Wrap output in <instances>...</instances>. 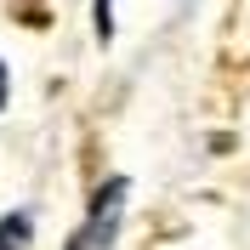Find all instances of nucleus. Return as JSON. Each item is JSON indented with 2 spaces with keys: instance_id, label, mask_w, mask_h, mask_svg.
I'll return each mask as SVG.
<instances>
[{
  "instance_id": "obj_2",
  "label": "nucleus",
  "mask_w": 250,
  "mask_h": 250,
  "mask_svg": "<svg viewBox=\"0 0 250 250\" xmlns=\"http://www.w3.org/2000/svg\"><path fill=\"white\" fill-rule=\"evenodd\" d=\"M29 233H34V222H29V216H6V222H0V245H23Z\"/></svg>"
},
{
  "instance_id": "obj_1",
  "label": "nucleus",
  "mask_w": 250,
  "mask_h": 250,
  "mask_svg": "<svg viewBox=\"0 0 250 250\" xmlns=\"http://www.w3.org/2000/svg\"><path fill=\"white\" fill-rule=\"evenodd\" d=\"M120 205H125V176L97 188V205H91V222L74 233V245H108L114 228H120Z\"/></svg>"
},
{
  "instance_id": "obj_3",
  "label": "nucleus",
  "mask_w": 250,
  "mask_h": 250,
  "mask_svg": "<svg viewBox=\"0 0 250 250\" xmlns=\"http://www.w3.org/2000/svg\"><path fill=\"white\" fill-rule=\"evenodd\" d=\"M0 108H6V62H0Z\"/></svg>"
}]
</instances>
